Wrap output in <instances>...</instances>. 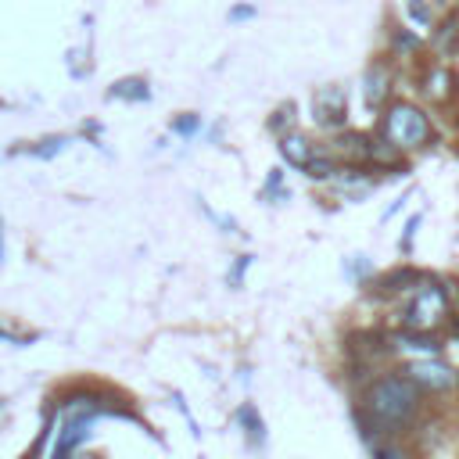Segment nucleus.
Masks as SVG:
<instances>
[{"label":"nucleus","mask_w":459,"mask_h":459,"mask_svg":"<svg viewBox=\"0 0 459 459\" xmlns=\"http://www.w3.org/2000/svg\"><path fill=\"white\" fill-rule=\"evenodd\" d=\"M405 11H409V18L420 25V29H427V25H434V14H430V7H427V0H409L405 4Z\"/></svg>","instance_id":"nucleus-20"},{"label":"nucleus","mask_w":459,"mask_h":459,"mask_svg":"<svg viewBox=\"0 0 459 459\" xmlns=\"http://www.w3.org/2000/svg\"><path fill=\"white\" fill-rule=\"evenodd\" d=\"M394 47H398V50H416V47H420V39H416V36H409L405 29H394Z\"/></svg>","instance_id":"nucleus-24"},{"label":"nucleus","mask_w":459,"mask_h":459,"mask_svg":"<svg viewBox=\"0 0 459 459\" xmlns=\"http://www.w3.org/2000/svg\"><path fill=\"white\" fill-rule=\"evenodd\" d=\"M108 100H129V104H143V100H151V86H147V79H143V75H126V79L111 82Z\"/></svg>","instance_id":"nucleus-11"},{"label":"nucleus","mask_w":459,"mask_h":459,"mask_svg":"<svg viewBox=\"0 0 459 459\" xmlns=\"http://www.w3.org/2000/svg\"><path fill=\"white\" fill-rule=\"evenodd\" d=\"M201 126H204V118H201L197 111H183V115H176V118L169 122V129H172L176 136H183V140L197 136V133H201Z\"/></svg>","instance_id":"nucleus-17"},{"label":"nucleus","mask_w":459,"mask_h":459,"mask_svg":"<svg viewBox=\"0 0 459 459\" xmlns=\"http://www.w3.org/2000/svg\"><path fill=\"white\" fill-rule=\"evenodd\" d=\"M290 122H294V104L287 100V104H280V108L273 111V118H269V129L280 136V133H287V129H290Z\"/></svg>","instance_id":"nucleus-19"},{"label":"nucleus","mask_w":459,"mask_h":459,"mask_svg":"<svg viewBox=\"0 0 459 459\" xmlns=\"http://www.w3.org/2000/svg\"><path fill=\"white\" fill-rule=\"evenodd\" d=\"M430 43H434V50H437L441 57H452V54H459V7L445 14V22L434 29Z\"/></svg>","instance_id":"nucleus-10"},{"label":"nucleus","mask_w":459,"mask_h":459,"mask_svg":"<svg viewBox=\"0 0 459 459\" xmlns=\"http://www.w3.org/2000/svg\"><path fill=\"white\" fill-rule=\"evenodd\" d=\"M301 172H305L308 179H333V176L341 172V169H337V154H330V151H316Z\"/></svg>","instance_id":"nucleus-14"},{"label":"nucleus","mask_w":459,"mask_h":459,"mask_svg":"<svg viewBox=\"0 0 459 459\" xmlns=\"http://www.w3.org/2000/svg\"><path fill=\"white\" fill-rule=\"evenodd\" d=\"M373 459H409V452H402L394 441H380L373 445Z\"/></svg>","instance_id":"nucleus-21"},{"label":"nucleus","mask_w":459,"mask_h":459,"mask_svg":"<svg viewBox=\"0 0 459 459\" xmlns=\"http://www.w3.org/2000/svg\"><path fill=\"white\" fill-rule=\"evenodd\" d=\"M420 391H434V394H441V391H452L455 384H459V373L448 366V362H441V359H434V355H423V359H412L405 369H402Z\"/></svg>","instance_id":"nucleus-4"},{"label":"nucleus","mask_w":459,"mask_h":459,"mask_svg":"<svg viewBox=\"0 0 459 459\" xmlns=\"http://www.w3.org/2000/svg\"><path fill=\"white\" fill-rule=\"evenodd\" d=\"M362 97L369 108H384L387 97H391V68L387 61H373L362 75Z\"/></svg>","instance_id":"nucleus-6"},{"label":"nucleus","mask_w":459,"mask_h":459,"mask_svg":"<svg viewBox=\"0 0 459 459\" xmlns=\"http://www.w3.org/2000/svg\"><path fill=\"white\" fill-rule=\"evenodd\" d=\"M251 262H255L251 255H237L233 265L226 269V287H244V273L251 269Z\"/></svg>","instance_id":"nucleus-18"},{"label":"nucleus","mask_w":459,"mask_h":459,"mask_svg":"<svg viewBox=\"0 0 459 459\" xmlns=\"http://www.w3.org/2000/svg\"><path fill=\"white\" fill-rule=\"evenodd\" d=\"M420 86H423V97H427V100L445 104V100H452V93H455V72H452L448 65H430V68L423 72Z\"/></svg>","instance_id":"nucleus-7"},{"label":"nucleus","mask_w":459,"mask_h":459,"mask_svg":"<svg viewBox=\"0 0 459 459\" xmlns=\"http://www.w3.org/2000/svg\"><path fill=\"white\" fill-rule=\"evenodd\" d=\"M445 319H448V290L437 280H420L402 308V326L412 333H430Z\"/></svg>","instance_id":"nucleus-3"},{"label":"nucleus","mask_w":459,"mask_h":459,"mask_svg":"<svg viewBox=\"0 0 459 459\" xmlns=\"http://www.w3.org/2000/svg\"><path fill=\"white\" fill-rule=\"evenodd\" d=\"M359 409L369 420V427L391 434L420 412V387L405 373H384V377L366 384V391L359 398Z\"/></svg>","instance_id":"nucleus-1"},{"label":"nucleus","mask_w":459,"mask_h":459,"mask_svg":"<svg viewBox=\"0 0 459 459\" xmlns=\"http://www.w3.org/2000/svg\"><path fill=\"white\" fill-rule=\"evenodd\" d=\"M0 412H4V398H0Z\"/></svg>","instance_id":"nucleus-28"},{"label":"nucleus","mask_w":459,"mask_h":459,"mask_svg":"<svg viewBox=\"0 0 459 459\" xmlns=\"http://www.w3.org/2000/svg\"><path fill=\"white\" fill-rule=\"evenodd\" d=\"M423 276L416 273V269H409V265H402V269H391L384 280H380V290L384 294H398V290H412L416 283H420Z\"/></svg>","instance_id":"nucleus-15"},{"label":"nucleus","mask_w":459,"mask_h":459,"mask_svg":"<svg viewBox=\"0 0 459 459\" xmlns=\"http://www.w3.org/2000/svg\"><path fill=\"white\" fill-rule=\"evenodd\" d=\"M416 226H420V215H412V219L405 222V233H402V251H409V244H412V233H416Z\"/></svg>","instance_id":"nucleus-26"},{"label":"nucleus","mask_w":459,"mask_h":459,"mask_svg":"<svg viewBox=\"0 0 459 459\" xmlns=\"http://www.w3.org/2000/svg\"><path fill=\"white\" fill-rule=\"evenodd\" d=\"M380 136L398 151H420L434 140V122L416 100H387L380 111Z\"/></svg>","instance_id":"nucleus-2"},{"label":"nucleus","mask_w":459,"mask_h":459,"mask_svg":"<svg viewBox=\"0 0 459 459\" xmlns=\"http://www.w3.org/2000/svg\"><path fill=\"white\" fill-rule=\"evenodd\" d=\"M455 330H459V319H455Z\"/></svg>","instance_id":"nucleus-29"},{"label":"nucleus","mask_w":459,"mask_h":459,"mask_svg":"<svg viewBox=\"0 0 459 459\" xmlns=\"http://www.w3.org/2000/svg\"><path fill=\"white\" fill-rule=\"evenodd\" d=\"M369 273V262H366V255H351V262H348V276H366Z\"/></svg>","instance_id":"nucleus-25"},{"label":"nucleus","mask_w":459,"mask_h":459,"mask_svg":"<svg viewBox=\"0 0 459 459\" xmlns=\"http://www.w3.org/2000/svg\"><path fill=\"white\" fill-rule=\"evenodd\" d=\"M0 262H4V219H0Z\"/></svg>","instance_id":"nucleus-27"},{"label":"nucleus","mask_w":459,"mask_h":459,"mask_svg":"<svg viewBox=\"0 0 459 459\" xmlns=\"http://www.w3.org/2000/svg\"><path fill=\"white\" fill-rule=\"evenodd\" d=\"M258 197H262V201H269V204H276V201H287V197H290V190L283 186V172H280V169H269V176H265V183H262Z\"/></svg>","instance_id":"nucleus-16"},{"label":"nucleus","mask_w":459,"mask_h":459,"mask_svg":"<svg viewBox=\"0 0 459 459\" xmlns=\"http://www.w3.org/2000/svg\"><path fill=\"white\" fill-rule=\"evenodd\" d=\"M233 420L240 423V430H244V441H247V448H265V441H269V434H265V420H262V412H258V409H255L251 402L237 405Z\"/></svg>","instance_id":"nucleus-9"},{"label":"nucleus","mask_w":459,"mask_h":459,"mask_svg":"<svg viewBox=\"0 0 459 459\" xmlns=\"http://www.w3.org/2000/svg\"><path fill=\"white\" fill-rule=\"evenodd\" d=\"M312 118L323 129H344L348 122V93L341 86H323L312 93Z\"/></svg>","instance_id":"nucleus-5"},{"label":"nucleus","mask_w":459,"mask_h":459,"mask_svg":"<svg viewBox=\"0 0 459 459\" xmlns=\"http://www.w3.org/2000/svg\"><path fill=\"white\" fill-rule=\"evenodd\" d=\"M255 14H258V7H255V4H237V7H230V14H226V18H230V22H247V18H255Z\"/></svg>","instance_id":"nucleus-23"},{"label":"nucleus","mask_w":459,"mask_h":459,"mask_svg":"<svg viewBox=\"0 0 459 459\" xmlns=\"http://www.w3.org/2000/svg\"><path fill=\"white\" fill-rule=\"evenodd\" d=\"M68 143H72V136L57 133V136H43V140L29 143V147H25V154H32V158H43V161H50V158L65 154V151H68Z\"/></svg>","instance_id":"nucleus-13"},{"label":"nucleus","mask_w":459,"mask_h":459,"mask_svg":"<svg viewBox=\"0 0 459 459\" xmlns=\"http://www.w3.org/2000/svg\"><path fill=\"white\" fill-rule=\"evenodd\" d=\"M0 341H4V344H11V348H29L36 337H32V333H29V337H25V333H14V330H7V326L0 323Z\"/></svg>","instance_id":"nucleus-22"},{"label":"nucleus","mask_w":459,"mask_h":459,"mask_svg":"<svg viewBox=\"0 0 459 459\" xmlns=\"http://www.w3.org/2000/svg\"><path fill=\"white\" fill-rule=\"evenodd\" d=\"M276 151H280V158H283L290 169H305V165H308V158L316 154V143H312L305 133H294V129H287V133H280V143H276Z\"/></svg>","instance_id":"nucleus-8"},{"label":"nucleus","mask_w":459,"mask_h":459,"mask_svg":"<svg viewBox=\"0 0 459 459\" xmlns=\"http://www.w3.org/2000/svg\"><path fill=\"white\" fill-rule=\"evenodd\" d=\"M330 154H344L348 161H366V158H369V136L348 129V133H341V136L333 140V151H330Z\"/></svg>","instance_id":"nucleus-12"}]
</instances>
